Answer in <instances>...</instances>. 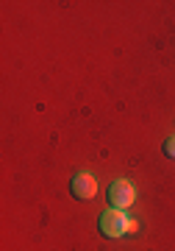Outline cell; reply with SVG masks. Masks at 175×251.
<instances>
[{
	"label": "cell",
	"mask_w": 175,
	"mask_h": 251,
	"mask_svg": "<svg viewBox=\"0 0 175 251\" xmlns=\"http://www.w3.org/2000/svg\"><path fill=\"white\" fill-rule=\"evenodd\" d=\"M72 196L78 198V201H89V198L97 196V181L92 173H78L75 179H72Z\"/></svg>",
	"instance_id": "3957f363"
},
{
	"label": "cell",
	"mask_w": 175,
	"mask_h": 251,
	"mask_svg": "<svg viewBox=\"0 0 175 251\" xmlns=\"http://www.w3.org/2000/svg\"><path fill=\"white\" fill-rule=\"evenodd\" d=\"M133 198H136V190L128 179H117L109 187V201H111L114 209H125V206L133 204Z\"/></svg>",
	"instance_id": "7a4b0ae2"
},
{
	"label": "cell",
	"mask_w": 175,
	"mask_h": 251,
	"mask_svg": "<svg viewBox=\"0 0 175 251\" xmlns=\"http://www.w3.org/2000/svg\"><path fill=\"white\" fill-rule=\"evenodd\" d=\"M128 218H125L123 209H106L103 215H100V234L103 237H123L125 232H128Z\"/></svg>",
	"instance_id": "6da1fadb"
},
{
	"label": "cell",
	"mask_w": 175,
	"mask_h": 251,
	"mask_svg": "<svg viewBox=\"0 0 175 251\" xmlns=\"http://www.w3.org/2000/svg\"><path fill=\"white\" fill-rule=\"evenodd\" d=\"M164 153L170 159H175V137H167L164 140Z\"/></svg>",
	"instance_id": "277c9868"
}]
</instances>
